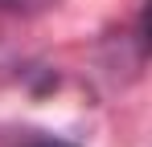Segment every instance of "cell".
<instances>
[{"label":"cell","mask_w":152,"mask_h":147,"mask_svg":"<svg viewBox=\"0 0 152 147\" xmlns=\"http://www.w3.org/2000/svg\"><path fill=\"white\" fill-rule=\"evenodd\" d=\"M29 147H74V143H66V139H33Z\"/></svg>","instance_id":"7a4b0ae2"},{"label":"cell","mask_w":152,"mask_h":147,"mask_svg":"<svg viewBox=\"0 0 152 147\" xmlns=\"http://www.w3.org/2000/svg\"><path fill=\"white\" fill-rule=\"evenodd\" d=\"M45 0H0V8H41Z\"/></svg>","instance_id":"6da1fadb"}]
</instances>
